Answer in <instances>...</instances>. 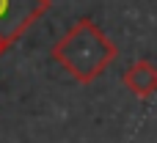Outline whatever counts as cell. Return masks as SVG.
<instances>
[{"mask_svg":"<svg viewBox=\"0 0 157 143\" xmlns=\"http://www.w3.org/2000/svg\"><path fill=\"white\" fill-rule=\"evenodd\" d=\"M119 55V47L105 36V30L91 19L80 17L55 44H52V61L63 66L77 83H94Z\"/></svg>","mask_w":157,"mask_h":143,"instance_id":"1","label":"cell"},{"mask_svg":"<svg viewBox=\"0 0 157 143\" xmlns=\"http://www.w3.org/2000/svg\"><path fill=\"white\" fill-rule=\"evenodd\" d=\"M47 8L44 0H0V36L14 44Z\"/></svg>","mask_w":157,"mask_h":143,"instance_id":"2","label":"cell"},{"mask_svg":"<svg viewBox=\"0 0 157 143\" xmlns=\"http://www.w3.org/2000/svg\"><path fill=\"white\" fill-rule=\"evenodd\" d=\"M121 83L130 88V94H135L138 99H149L157 94V66L152 61L141 58V61H132L124 74H121Z\"/></svg>","mask_w":157,"mask_h":143,"instance_id":"3","label":"cell"},{"mask_svg":"<svg viewBox=\"0 0 157 143\" xmlns=\"http://www.w3.org/2000/svg\"><path fill=\"white\" fill-rule=\"evenodd\" d=\"M8 47H11V41H8V39H6V36H0V55H3V52H6V50H8Z\"/></svg>","mask_w":157,"mask_h":143,"instance_id":"4","label":"cell"},{"mask_svg":"<svg viewBox=\"0 0 157 143\" xmlns=\"http://www.w3.org/2000/svg\"><path fill=\"white\" fill-rule=\"evenodd\" d=\"M44 3H52V0H44Z\"/></svg>","mask_w":157,"mask_h":143,"instance_id":"5","label":"cell"}]
</instances>
